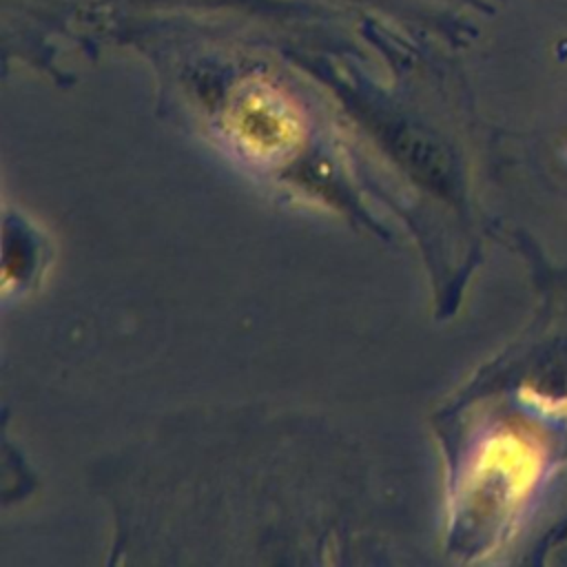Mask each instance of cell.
Instances as JSON below:
<instances>
[{
  "label": "cell",
  "mask_w": 567,
  "mask_h": 567,
  "mask_svg": "<svg viewBox=\"0 0 567 567\" xmlns=\"http://www.w3.org/2000/svg\"><path fill=\"white\" fill-rule=\"evenodd\" d=\"M224 128L230 146L259 166L288 159L303 135L297 104L264 80H248L233 91L224 111Z\"/></svg>",
  "instance_id": "6da1fadb"
},
{
  "label": "cell",
  "mask_w": 567,
  "mask_h": 567,
  "mask_svg": "<svg viewBox=\"0 0 567 567\" xmlns=\"http://www.w3.org/2000/svg\"><path fill=\"white\" fill-rule=\"evenodd\" d=\"M540 470V454L534 445L516 434L489 439L465 478L463 501L494 496V509L503 514L534 485Z\"/></svg>",
  "instance_id": "7a4b0ae2"
}]
</instances>
